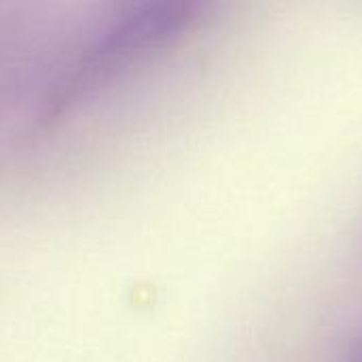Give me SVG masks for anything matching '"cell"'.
<instances>
[{"instance_id":"obj_1","label":"cell","mask_w":362,"mask_h":362,"mask_svg":"<svg viewBox=\"0 0 362 362\" xmlns=\"http://www.w3.org/2000/svg\"><path fill=\"white\" fill-rule=\"evenodd\" d=\"M191 0H142L115 13L70 59L42 100L45 119L62 117L172 47L197 19Z\"/></svg>"}]
</instances>
